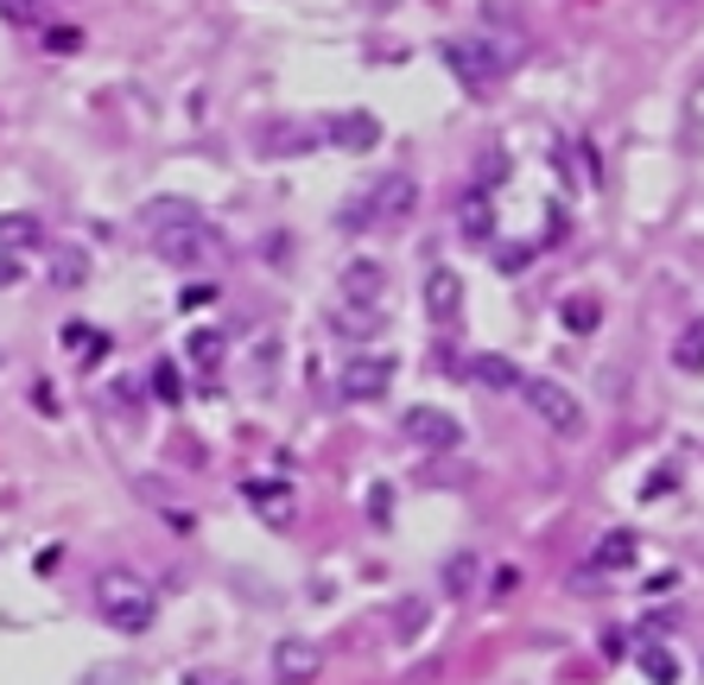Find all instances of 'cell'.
Here are the masks:
<instances>
[{"label": "cell", "instance_id": "cell-17", "mask_svg": "<svg viewBox=\"0 0 704 685\" xmlns=\"http://www.w3.org/2000/svg\"><path fill=\"white\" fill-rule=\"evenodd\" d=\"M634 565V533L629 527H616L597 539V553H590V571H629Z\"/></svg>", "mask_w": 704, "mask_h": 685}, {"label": "cell", "instance_id": "cell-28", "mask_svg": "<svg viewBox=\"0 0 704 685\" xmlns=\"http://www.w3.org/2000/svg\"><path fill=\"white\" fill-rule=\"evenodd\" d=\"M489 590H495V597H514V590H521V571H514V565H495V571H489Z\"/></svg>", "mask_w": 704, "mask_h": 685}, {"label": "cell", "instance_id": "cell-27", "mask_svg": "<svg viewBox=\"0 0 704 685\" xmlns=\"http://www.w3.org/2000/svg\"><path fill=\"white\" fill-rule=\"evenodd\" d=\"M152 394L166 406H178V394H184V381H178V368L172 362H152Z\"/></svg>", "mask_w": 704, "mask_h": 685}, {"label": "cell", "instance_id": "cell-31", "mask_svg": "<svg viewBox=\"0 0 704 685\" xmlns=\"http://www.w3.org/2000/svg\"><path fill=\"white\" fill-rule=\"evenodd\" d=\"M184 685H242V679H228V673H184Z\"/></svg>", "mask_w": 704, "mask_h": 685}, {"label": "cell", "instance_id": "cell-2", "mask_svg": "<svg viewBox=\"0 0 704 685\" xmlns=\"http://www.w3.org/2000/svg\"><path fill=\"white\" fill-rule=\"evenodd\" d=\"M514 57H521V45H495L489 32H470V39L445 45V64H451V76L470 96H495L508 83V71H514Z\"/></svg>", "mask_w": 704, "mask_h": 685}, {"label": "cell", "instance_id": "cell-21", "mask_svg": "<svg viewBox=\"0 0 704 685\" xmlns=\"http://www.w3.org/2000/svg\"><path fill=\"white\" fill-rule=\"evenodd\" d=\"M673 362H680L685 375H698V368H704V318H692V324L680 330V343H673Z\"/></svg>", "mask_w": 704, "mask_h": 685}, {"label": "cell", "instance_id": "cell-12", "mask_svg": "<svg viewBox=\"0 0 704 685\" xmlns=\"http://www.w3.org/2000/svg\"><path fill=\"white\" fill-rule=\"evenodd\" d=\"M457 235H463V242H495V203H489V191L470 184V191L457 197Z\"/></svg>", "mask_w": 704, "mask_h": 685}, {"label": "cell", "instance_id": "cell-5", "mask_svg": "<svg viewBox=\"0 0 704 685\" xmlns=\"http://www.w3.org/2000/svg\"><path fill=\"white\" fill-rule=\"evenodd\" d=\"M521 400L533 406V419H540V426L565 431V438H578V431H584V400L565 387V381H553V375H521Z\"/></svg>", "mask_w": 704, "mask_h": 685}, {"label": "cell", "instance_id": "cell-23", "mask_svg": "<svg viewBox=\"0 0 704 685\" xmlns=\"http://www.w3.org/2000/svg\"><path fill=\"white\" fill-rule=\"evenodd\" d=\"M223 330H198V336H191V362H198V368H210V375H216V368H223Z\"/></svg>", "mask_w": 704, "mask_h": 685}, {"label": "cell", "instance_id": "cell-18", "mask_svg": "<svg viewBox=\"0 0 704 685\" xmlns=\"http://www.w3.org/2000/svg\"><path fill=\"white\" fill-rule=\"evenodd\" d=\"M558 324L572 330V336H590V330L604 324V304L590 299V292H572V299L558 304Z\"/></svg>", "mask_w": 704, "mask_h": 685}, {"label": "cell", "instance_id": "cell-25", "mask_svg": "<svg viewBox=\"0 0 704 685\" xmlns=\"http://www.w3.org/2000/svg\"><path fill=\"white\" fill-rule=\"evenodd\" d=\"M508 178V152L502 147H482V159H477V191H495Z\"/></svg>", "mask_w": 704, "mask_h": 685}, {"label": "cell", "instance_id": "cell-7", "mask_svg": "<svg viewBox=\"0 0 704 685\" xmlns=\"http://www.w3.org/2000/svg\"><path fill=\"white\" fill-rule=\"evenodd\" d=\"M318 133H324V127L292 121V115H267V121L254 127V147L267 152V159H292V152H311V147H318Z\"/></svg>", "mask_w": 704, "mask_h": 685}, {"label": "cell", "instance_id": "cell-20", "mask_svg": "<svg viewBox=\"0 0 704 685\" xmlns=\"http://www.w3.org/2000/svg\"><path fill=\"white\" fill-rule=\"evenodd\" d=\"M641 673H648V685H680V654L660 647V641H648V647H641Z\"/></svg>", "mask_w": 704, "mask_h": 685}, {"label": "cell", "instance_id": "cell-6", "mask_svg": "<svg viewBox=\"0 0 704 685\" xmlns=\"http://www.w3.org/2000/svg\"><path fill=\"white\" fill-rule=\"evenodd\" d=\"M387 387H394V355H350V362H343V381H337V394L350 406L381 400Z\"/></svg>", "mask_w": 704, "mask_h": 685}, {"label": "cell", "instance_id": "cell-29", "mask_svg": "<svg viewBox=\"0 0 704 685\" xmlns=\"http://www.w3.org/2000/svg\"><path fill=\"white\" fill-rule=\"evenodd\" d=\"M64 336H71V350H89V355H102V350H108V343H102L96 330H83V324H71Z\"/></svg>", "mask_w": 704, "mask_h": 685}, {"label": "cell", "instance_id": "cell-33", "mask_svg": "<svg viewBox=\"0 0 704 685\" xmlns=\"http://www.w3.org/2000/svg\"><path fill=\"white\" fill-rule=\"evenodd\" d=\"M0 7H13V13H25V0H0Z\"/></svg>", "mask_w": 704, "mask_h": 685}, {"label": "cell", "instance_id": "cell-24", "mask_svg": "<svg viewBox=\"0 0 704 685\" xmlns=\"http://www.w3.org/2000/svg\"><path fill=\"white\" fill-rule=\"evenodd\" d=\"M51 279H57V286H83V279H89V260H83L76 248H57V260H51Z\"/></svg>", "mask_w": 704, "mask_h": 685}, {"label": "cell", "instance_id": "cell-15", "mask_svg": "<svg viewBox=\"0 0 704 685\" xmlns=\"http://www.w3.org/2000/svg\"><path fill=\"white\" fill-rule=\"evenodd\" d=\"M470 381H482V387H495V394H514V387H521V368H514L508 355L482 350V355H470Z\"/></svg>", "mask_w": 704, "mask_h": 685}, {"label": "cell", "instance_id": "cell-10", "mask_svg": "<svg viewBox=\"0 0 704 685\" xmlns=\"http://www.w3.org/2000/svg\"><path fill=\"white\" fill-rule=\"evenodd\" d=\"M324 673V647L318 641H305V634H286L274 647V679H286V685H311Z\"/></svg>", "mask_w": 704, "mask_h": 685}, {"label": "cell", "instance_id": "cell-1", "mask_svg": "<svg viewBox=\"0 0 704 685\" xmlns=\"http://www.w3.org/2000/svg\"><path fill=\"white\" fill-rule=\"evenodd\" d=\"M140 223H147V242L152 254L166 260V267H203L210 254L223 248V235L210 228V216H203L191 197H159L140 210Z\"/></svg>", "mask_w": 704, "mask_h": 685}, {"label": "cell", "instance_id": "cell-16", "mask_svg": "<svg viewBox=\"0 0 704 685\" xmlns=\"http://www.w3.org/2000/svg\"><path fill=\"white\" fill-rule=\"evenodd\" d=\"M45 242V228H39V216H25V210H13V216H0V254H32Z\"/></svg>", "mask_w": 704, "mask_h": 685}, {"label": "cell", "instance_id": "cell-3", "mask_svg": "<svg viewBox=\"0 0 704 685\" xmlns=\"http://www.w3.org/2000/svg\"><path fill=\"white\" fill-rule=\"evenodd\" d=\"M96 609L108 629L121 634H147L159 622V590H152L140 571H102L96 578Z\"/></svg>", "mask_w": 704, "mask_h": 685}, {"label": "cell", "instance_id": "cell-19", "mask_svg": "<svg viewBox=\"0 0 704 685\" xmlns=\"http://www.w3.org/2000/svg\"><path fill=\"white\" fill-rule=\"evenodd\" d=\"M330 324H337V336H381V304H343Z\"/></svg>", "mask_w": 704, "mask_h": 685}, {"label": "cell", "instance_id": "cell-8", "mask_svg": "<svg viewBox=\"0 0 704 685\" xmlns=\"http://www.w3.org/2000/svg\"><path fill=\"white\" fill-rule=\"evenodd\" d=\"M401 426H406V438H413L419 451H457V445H463V426H457L445 406H413Z\"/></svg>", "mask_w": 704, "mask_h": 685}, {"label": "cell", "instance_id": "cell-30", "mask_svg": "<svg viewBox=\"0 0 704 685\" xmlns=\"http://www.w3.org/2000/svg\"><path fill=\"white\" fill-rule=\"evenodd\" d=\"M527 260H533L527 248H502V254H495V267H502V274H521V267H527Z\"/></svg>", "mask_w": 704, "mask_h": 685}, {"label": "cell", "instance_id": "cell-4", "mask_svg": "<svg viewBox=\"0 0 704 685\" xmlns=\"http://www.w3.org/2000/svg\"><path fill=\"white\" fill-rule=\"evenodd\" d=\"M419 210V178L413 172H387L369 184V197H355L343 210V228H394Z\"/></svg>", "mask_w": 704, "mask_h": 685}, {"label": "cell", "instance_id": "cell-32", "mask_svg": "<svg viewBox=\"0 0 704 685\" xmlns=\"http://www.w3.org/2000/svg\"><path fill=\"white\" fill-rule=\"evenodd\" d=\"M184 304H191V311H198V304H216V286H191V292H184Z\"/></svg>", "mask_w": 704, "mask_h": 685}, {"label": "cell", "instance_id": "cell-9", "mask_svg": "<svg viewBox=\"0 0 704 685\" xmlns=\"http://www.w3.org/2000/svg\"><path fill=\"white\" fill-rule=\"evenodd\" d=\"M324 140L337 152H375L381 147V121L369 115V108H337L324 121Z\"/></svg>", "mask_w": 704, "mask_h": 685}, {"label": "cell", "instance_id": "cell-14", "mask_svg": "<svg viewBox=\"0 0 704 685\" xmlns=\"http://www.w3.org/2000/svg\"><path fill=\"white\" fill-rule=\"evenodd\" d=\"M248 502L260 507V521H267V527H292V507H299V495H292L286 482H248Z\"/></svg>", "mask_w": 704, "mask_h": 685}, {"label": "cell", "instance_id": "cell-11", "mask_svg": "<svg viewBox=\"0 0 704 685\" xmlns=\"http://www.w3.org/2000/svg\"><path fill=\"white\" fill-rule=\"evenodd\" d=\"M426 318L438 330H451L463 318V274L457 267H431L426 274Z\"/></svg>", "mask_w": 704, "mask_h": 685}, {"label": "cell", "instance_id": "cell-22", "mask_svg": "<svg viewBox=\"0 0 704 685\" xmlns=\"http://www.w3.org/2000/svg\"><path fill=\"white\" fill-rule=\"evenodd\" d=\"M426 597H401V603H394V634H401V641H413V634L426 629Z\"/></svg>", "mask_w": 704, "mask_h": 685}, {"label": "cell", "instance_id": "cell-13", "mask_svg": "<svg viewBox=\"0 0 704 685\" xmlns=\"http://www.w3.org/2000/svg\"><path fill=\"white\" fill-rule=\"evenodd\" d=\"M387 299V274L375 260H350L343 267V304H381Z\"/></svg>", "mask_w": 704, "mask_h": 685}, {"label": "cell", "instance_id": "cell-26", "mask_svg": "<svg viewBox=\"0 0 704 685\" xmlns=\"http://www.w3.org/2000/svg\"><path fill=\"white\" fill-rule=\"evenodd\" d=\"M445 590H451V597H470V590H477V558L470 553L445 565Z\"/></svg>", "mask_w": 704, "mask_h": 685}]
</instances>
